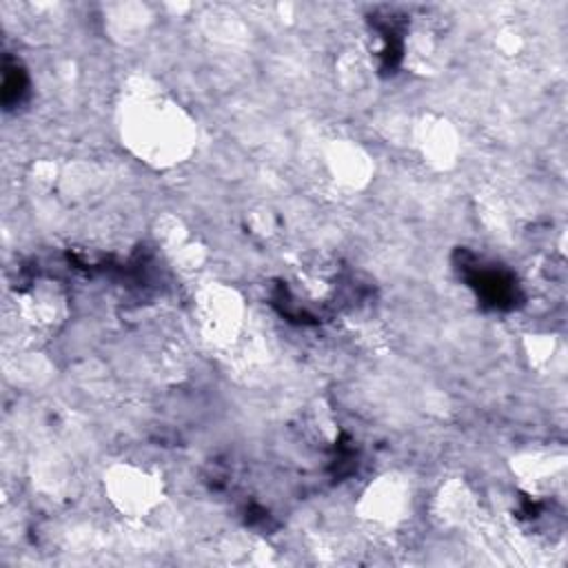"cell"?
Masks as SVG:
<instances>
[{
    "label": "cell",
    "instance_id": "cell-1",
    "mask_svg": "<svg viewBox=\"0 0 568 568\" xmlns=\"http://www.w3.org/2000/svg\"><path fill=\"white\" fill-rule=\"evenodd\" d=\"M122 138L142 160L166 166L180 162L193 146V122L166 95L140 91L122 106Z\"/></svg>",
    "mask_w": 568,
    "mask_h": 568
},
{
    "label": "cell",
    "instance_id": "cell-2",
    "mask_svg": "<svg viewBox=\"0 0 568 568\" xmlns=\"http://www.w3.org/2000/svg\"><path fill=\"white\" fill-rule=\"evenodd\" d=\"M104 490L111 504L129 517H146L162 499V481L133 464L113 466L104 477Z\"/></svg>",
    "mask_w": 568,
    "mask_h": 568
},
{
    "label": "cell",
    "instance_id": "cell-3",
    "mask_svg": "<svg viewBox=\"0 0 568 568\" xmlns=\"http://www.w3.org/2000/svg\"><path fill=\"white\" fill-rule=\"evenodd\" d=\"M242 317L240 300L233 291L226 288H209L200 297V324L215 342H229Z\"/></svg>",
    "mask_w": 568,
    "mask_h": 568
},
{
    "label": "cell",
    "instance_id": "cell-4",
    "mask_svg": "<svg viewBox=\"0 0 568 568\" xmlns=\"http://www.w3.org/2000/svg\"><path fill=\"white\" fill-rule=\"evenodd\" d=\"M20 313L33 328H53L67 313V300L55 282H36L20 295Z\"/></svg>",
    "mask_w": 568,
    "mask_h": 568
},
{
    "label": "cell",
    "instance_id": "cell-5",
    "mask_svg": "<svg viewBox=\"0 0 568 568\" xmlns=\"http://www.w3.org/2000/svg\"><path fill=\"white\" fill-rule=\"evenodd\" d=\"M366 517L379 524H397L408 506V488L395 477H382V481L364 495Z\"/></svg>",
    "mask_w": 568,
    "mask_h": 568
},
{
    "label": "cell",
    "instance_id": "cell-6",
    "mask_svg": "<svg viewBox=\"0 0 568 568\" xmlns=\"http://www.w3.org/2000/svg\"><path fill=\"white\" fill-rule=\"evenodd\" d=\"M424 158L435 166H448L457 155V135L446 120H424L417 138Z\"/></svg>",
    "mask_w": 568,
    "mask_h": 568
},
{
    "label": "cell",
    "instance_id": "cell-7",
    "mask_svg": "<svg viewBox=\"0 0 568 568\" xmlns=\"http://www.w3.org/2000/svg\"><path fill=\"white\" fill-rule=\"evenodd\" d=\"M328 166L335 175V180L348 184V186H357L362 182H366L371 164L368 158L362 153V149L351 146V144H335V149L328 155Z\"/></svg>",
    "mask_w": 568,
    "mask_h": 568
}]
</instances>
